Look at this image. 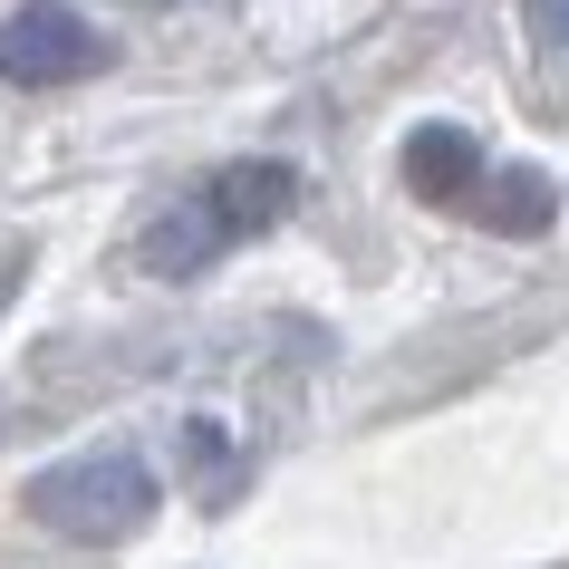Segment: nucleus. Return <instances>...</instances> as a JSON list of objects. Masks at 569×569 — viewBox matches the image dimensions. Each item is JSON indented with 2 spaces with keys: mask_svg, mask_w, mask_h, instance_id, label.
Masks as SVG:
<instances>
[{
  "mask_svg": "<svg viewBox=\"0 0 569 569\" xmlns=\"http://www.w3.org/2000/svg\"><path fill=\"white\" fill-rule=\"evenodd\" d=\"M20 511H30L39 531H59V540H126V531L154 521V473L126 445H97V453H68V463L30 473Z\"/></svg>",
  "mask_w": 569,
  "mask_h": 569,
  "instance_id": "f257e3e1",
  "label": "nucleus"
},
{
  "mask_svg": "<svg viewBox=\"0 0 569 569\" xmlns=\"http://www.w3.org/2000/svg\"><path fill=\"white\" fill-rule=\"evenodd\" d=\"M97 68H107V39H97L68 0H30V10L0 20V78H10V88H78Z\"/></svg>",
  "mask_w": 569,
  "mask_h": 569,
  "instance_id": "f03ea898",
  "label": "nucleus"
},
{
  "mask_svg": "<svg viewBox=\"0 0 569 569\" xmlns=\"http://www.w3.org/2000/svg\"><path fill=\"white\" fill-rule=\"evenodd\" d=\"M406 193H425V203H473L482 193V146L463 126H416L406 136Z\"/></svg>",
  "mask_w": 569,
  "mask_h": 569,
  "instance_id": "7ed1b4c3",
  "label": "nucleus"
},
{
  "mask_svg": "<svg viewBox=\"0 0 569 569\" xmlns=\"http://www.w3.org/2000/svg\"><path fill=\"white\" fill-rule=\"evenodd\" d=\"M473 212H482V222H492L502 241H531V232H550L560 193H550V174H540V164H502V174H482Z\"/></svg>",
  "mask_w": 569,
  "mask_h": 569,
  "instance_id": "20e7f679",
  "label": "nucleus"
},
{
  "mask_svg": "<svg viewBox=\"0 0 569 569\" xmlns=\"http://www.w3.org/2000/svg\"><path fill=\"white\" fill-rule=\"evenodd\" d=\"M531 10V39H550V49H569V0H521Z\"/></svg>",
  "mask_w": 569,
  "mask_h": 569,
  "instance_id": "39448f33",
  "label": "nucleus"
},
{
  "mask_svg": "<svg viewBox=\"0 0 569 569\" xmlns=\"http://www.w3.org/2000/svg\"><path fill=\"white\" fill-rule=\"evenodd\" d=\"M0 425H10V406H0Z\"/></svg>",
  "mask_w": 569,
  "mask_h": 569,
  "instance_id": "423d86ee",
  "label": "nucleus"
}]
</instances>
